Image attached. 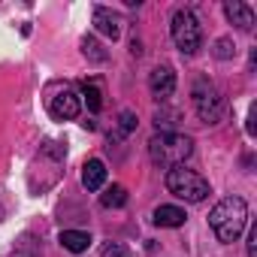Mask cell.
<instances>
[{
	"mask_svg": "<svg viewBox=\"0 0 257 257\" xmlns=\"http://www.w3.org/2000/svg\"><path fill=\"white\" fill-rule=\"evenodd\" d=\"M58 242H61V248H67L70 254H82V251H88V245H91V233H85V230H64Z\"/></svg>",
	"mask_w": 257,
	"mask_h": 257,
	"instance_id": "obj_12",
	"label": "cell"
},
{
	"mask_svg": "<svg viewBox=\"0 0 257 257\" xmlns=\"http://www.w3.org/2000/svg\"><path fill=\"white\" fill-rule=\"evenodd\" d=\"M137 127V115L134 112H121V134H131Z\"/></svg>",
	"mask_w": 257,
	"mask_h": 257,
	"instance_id": "obj_19",
	"label": "cell"
},
{
	"mask_svg": "<svg viewBox=\"0 0 257 257\" xmlns=\"http://www.w3.org/2000/svg\"><path fill=\"white\" fill-rule=\"evenodd\" d=\"M124 203H127V188H121V185H112V188H106V194H100L103 209H121Z\"/></svg>",
	"mask_w": 257,
	"mask_h": 257,
	"instance_id": "obj_14",
	"label": "cell"
},
{
	"mask_svg": "<svg viewBox=\"0 0 257 257\" xmlns=\"http://www.w3.org/2000/svg\"><path fill=\"white\" fill-rule=\"evenodd\" d=\"M194 155V140L185 134H173V131H161L149 140V158L155 167L161 170H173V167H185V161Z\"/></svg>",
	"mask_w": 257,
	"mask_h": 257,
	"instance_id": "obj_2",
	"label": "cell"
},
{
	"mask_svg": "<svg viewBox=\"0 0 257 257\" xmlns=\"http://www.w3.org/2000/svg\"><path fill=\"white\" fill-rule=\"evenodd\" d=\"M79 109H82V100L73 88H61L49 97V115L55 121H73L79 115Z\"/></svg>",
	"mask_w": 257,
	"mask_h": 257,
	"instance_id": "obj_6",
	"label": "cell"
},
{
	"mask_svg": "<svg viewBox=\"0 0 257 257\" xmlns=\"http://www.w3.org/2000/svg\"><path fill=\"white\" fill-rule=\"evenodd\" d=\"M209 227L215 230V236L221 242H236L245 227H248V206L242 197H224L212 212H209Z\"/></svg>",
	"mask_w": 257,
	"mask_h": 257,
	"instance_id": "obj_1",
	"label": "cell"
},
{
	"mask_svg": "<svg viewBox=\"0 0 257 257\" xmlns=\"http://www.w3.org/2000/svg\"><path fill=\"white\" fill-rule=\"evenodd\" d=\"M82 97H85V103H88L91 112H100L103 109V88H100L97 79H85L82 82Z\"/></svg>",
	"mask_w": 257,
	"mask_h": 257,
	"instance_id": "obj_13",
	"label": "cell"
},
{
	"mask_svg": "<svg viewBox=\"0 0 257 257\" xmlns=\"http://www.w3.org/2000/svg\"><path fill=\"white\" fill-rule=\"evenodd\" d=\"M215 58H221V61L233 58V43H230V40H218V43H215Z\"/></svg>",
	"mask_w": 257,
	"mask_h": 257,
	"instance_id": "obj_18",
	"label": "cell"
},
{
	"mask_svg": "<svg viewBox=\"0 0 257 257\" xmlns=\"http://www.w3.org/2000/svg\"><path fill=\"white\" fill-rule=\"evenodd\" d=\"M100 257H127V248L118 245V242H106V245L100 248Z\"/></svg>",
	"mask_w": 257,
	"mask_h": 257,
	"instance_id": "obj_17",
	"label": "cell"
},
{
	"mask_svg": "<svg viewBox=\"0 0 257 257\" xmlns=\"http://www.w3.org/2000/svg\"><path fill=\"white\" fill-rule=\"evenodd\" d=\"M152 221H155L158 227H182V224L188 221V215H185V209H179V206H158Z\"/></svg>",
	"mask_w": 257,
	"mask_h": 257,
	"instance_id": "obj_11",
	"label": "cell"
},
{
	"mask_svg": "<svg viewBox=\"0 0 257 257\" xmlns=\"http://www.w3.org/2000/svg\"><path fill=\"white\" fill-rule=\"evenodd\" d=\"M82 52H85V58L94 61V64H103V61H106V52L97 46V40H88V37H85V40H82Z\"/></svg>",
	"mask_w": 257,
	"mask_h": 257,
	"instance_id": "obj_15",
	"label": "cell"
},
{
	"mask_svg": "<svg viewBox=\"0 0 257 257\" xmlns=\"http://www.w3.org/2000/svg\"><path fill=\"white\" fill-rule=\"evenodd\" d=\"M13 257H40V245L31 239V236H25L19 245H16V251H13Z\"/></svg>",
	"mask_w": 257,
	"mask_h": 257,
	"instance_id": "obj_16",
	"label": "cell"
},
{
	"mask_svg": "<svg viewBox=\"0 0 257 257\" xmlns=\"http://www.w3.org/2000/svg\"><path fill=\"white\" fill-rule=\"evenodd\" d=\"M248 257H257V227H248Z\"/></svg>",
	"mask_w": 257,
	"mask_h": 257,
	"instance_id": "obj_20",
	"label": "cell"
},
{
	"mask_svg": "<svg viewBox=\"0 0 257 257\" xmlns=\"http://www.w3.org/2000/svg\"><path fill=\"white\" fill-rule=\"evenodd\" d=\"M224 16L230 19V25L242 28V31H251L254 28V10L248 4H239V0H227L224 4Z\"/></svg>",
	"mask_w": 257,
	"mask_h": 257,
	"instance_id": "obj_8",
	"label": "cell"
},
{
	"mask_svg": "<svg viewBox=\"0 0 257 257\" xmlns=\"http://www.w3.org/2000/svg\"><path fill=\"white\" fill-rule=\"evenodd\" d=\"M167 191L173 194V197H179V200H185V203H203L209 194H212V188H209V182L197 173V170H188V167H173V170H167Z\"/></svg>",
	"mask_w": 257,
	"mask_h": 257,
	"instance_id": "obj_3",
	"label": "cell"
},
{
	"mask_svg": "<svg viewBox=\"0 0 257 257\" xmlns=\"http://www.w3.org/2000/svg\"><path fill=\"white\" fill-rule=\"evenodd\" d=\"M149 91L155 100H170L176 91V73L170 67H155L149 73Z\"/></svg>",
	"mask_w": 257,
	"mask_h": 257,
	"instance_id": "obj_7",
	"label": "cell"
},
{
	"mask_svg": "<svg viewBox=\"0 0 257 257\" xmlns=\"http://www.w3.org/2000/svg\"><path fill=\"white\" fill-rule=\"evenodd\" d=\"M170 34H173V43L179 46L182 55H197L200 46H203V28H200V19L191 10H179L173 16Z\"/></svg>",
	"mask_w": 257,
	"mask_h": 257,
	"instance_id": "obj_4",
	"label": "cell"
},
{
	"mask_svg": "<svg viewBox=\"0 0 257 257\" xmlns=\"http://www.w3.org/2000/svg\"><path fill=\"white\" fill-rule=\"evenodd\" d=\"M94 28H97L103 37H109V40H118V37H121V19H118L112 10H106V7H97V10H94Z\"/></svg>",
	"mask_w": 257,
	"mask_h": 257,
	"instance_id": "obj_9",
	"label": "cell"
},
{
	"mask_svg": "<svg viewBox=\"0 0 257 257\" xmlns=\"http://www.w3.org/2000/svg\"><path fill=\"white\" fill-rule=\"evenodd\" d=\"M82 185H85L88 191H100V188L106 185V164L97 161V158H91V161L82 167Z\"/></svg>",
	"mask_w": 257,
	"mask_h": 257,
	"instance_id": "obj_10",
	"label": "cell"
},
{
	"mask_svg": "<svg viewBox=\"0 0 257 257\" xmlns=\"http://www.w3.org/2000/svg\"><path fill=\"white\" fill-rule=\"evenodd\" d=\"M191 100H194V109H197L200 121H206V124H218L221 121V115H224V97L215 88V82L197 79L194 88H191Z\"/></svg>",
	"mask_w": 257,
	"mask_h": 257,
	"instance_id": "obj_5",
	"label": "cell"
}]
</instances>
